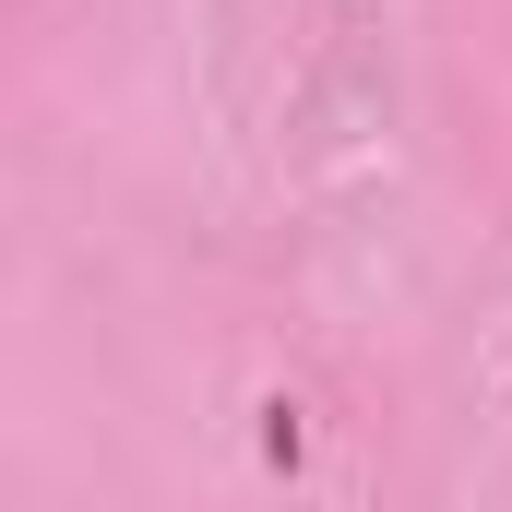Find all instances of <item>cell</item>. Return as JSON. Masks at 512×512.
Wrapping results in <instances>:
<instances>
[{
    "mask_svg": "<svg viewBox=\"0 0 512 512\" xmlns=\"http://www.w3.org/2000/svg\"><path fill=\"white\" fill-rule=\"evenodd\" d=\"M262 453H274V465H298V453H310V429H298V405H262Z\"/></svg>",
    "mask_w": 512,
    "mask_h": 512,
    "instance_id": "6da1fadb",
    "label": "cell"
}]
</instances>
